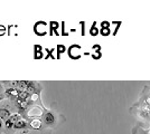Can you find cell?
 <instances>
[{
    "label": "cell",
    "mask_w": 150,
    "mask_h": 134,
    "mask_svg": "<svg viewBox=\"0 0 150 134\" xmlns=\"http://www.w3.org/2000/svg\"><path fill=\"white\" fill-rule=\"evenodd\" d=\"M130 112L134 115V117L138 121H141L144 123L150 122V109L147 107H144L141 105H139L137 103H134L130 109Z\"/></svg>",
    "instance_id": "6da1fadb"
},
{
    "label": "cell",
    "mask_w": 150,
    "mask_h": 134,
    "mask_svg": "<svg viewBox=\"0 0 150 134\" xmlns=\"http://www.w3.org/2000/svg\"><path fill=\"white\" fill-rule=\"evenodd\" d=\"M54 122V117H53V115L48 113V114H46V123H53Z\"/></svg>",
    "instance_id": "7a4b0ae2"
},
{
    "label": "cell",
    "mask_w": 150,
    "mask_h": 134,
    "mask_svg": "<svg viewBox=\"0 0 150 134\" xmlns=\"http://www.w3.org/2000/svg\"><path fill=\"white\" fill-rule=\"evenodd\" d=\"M140 130H144V131L142 134H150V126L149 128H140Z\"/></svg>",
    "instance_id": "3957f363"
},
{
    "label": "cell",
    "mask_w": 150,
    "mask_h": 134,
    "mask_svg": "<svg viewBox=\"0 0 150 134\" xmlns=\"http://www.w3.org/2000/svg\"><path fill=\"white\" fill-rule=\"evenodd\" d=\"M35 57H36V58L42 57V54H40V53H36V55H35Z\"/></svg>",
    "instance_id": "277c9868"
},
{
    "label": "cell",
    "mask_w": 150,
    "mask_h": 134,
    "mask_svg": "<svg viewBox=\"0 0 150 134\" xmlns=\"http://www.w3.org/2000/svg\"><path fill=\"white\" fill-rule=\"evenodd\" d=\"M35 48H36V51H40V49H42V47H40V46H35Z\"/></svg>",
    "instance_id": "5b68a950"
},
{
    "label": "cell",
    "mask_w": 150,
    "mask_h": 134,
    "mask_svg": "<svg viewBox=\"0 0 150 134\" xmlns=\"http://www.w3.org/2000/svg\"><path fill=\"white\" fill-rule=\"evenodd\" d=\"M0 126H1V122H0Z\"/></svg>",
    "instance_id": "8992f818"
}]
</instances>
